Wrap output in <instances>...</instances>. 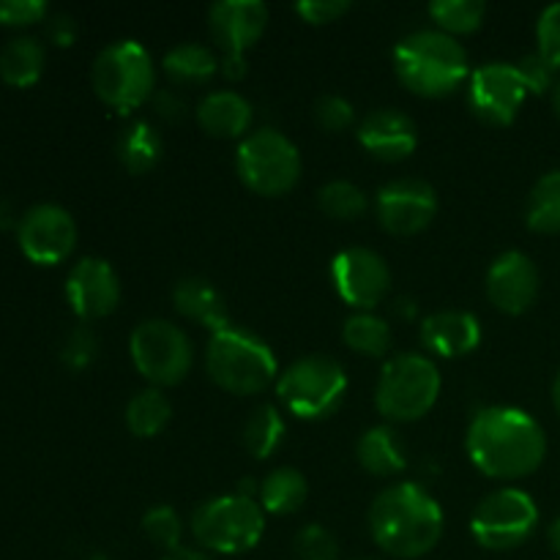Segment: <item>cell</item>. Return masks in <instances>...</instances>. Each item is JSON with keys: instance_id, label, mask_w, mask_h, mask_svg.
<instances>
[{"instance_id": "7bdbcfd3", "label": "cell", "mask_w": 560, "mask_h": 560, "mask_svg": "<svg viewBox=\"0 0 560 560\" xmlns=\"http://www.w3.org/2000/svg\"><path fill=\"white\" fill-rule=\"evenodd\" d=\"M153 107H156V113L167 120H180L186 115V102L175 91L153 93Z\"/></svg>"}, {"instance_id": "7402d4cb", "label": "cell", "mask_w": 560, "mask_h": 560, "mask_svg": "<svg viewBox=\"0 0 560 560\" xmlns=\"http://www.w3.org/2000/svg\"><path fill=\"white\" fill-rule=\"evenodd\" d=\"M173 304L184 317L211 328V334L219 331V328L230 326L224 295L202 277L180 279V282L173 288Z\"/></svg>"}, {"instance_id": "ba28073f", "label": "cell", "mask_w": 560, "mask_h": 560, "mask_svg": "<svg viewBox=\"0 0 560 560\" xmlns=\"http://www.w3.org/2000/svg\"><path fill=\"white\" fill-rule=\"evenodd\" d=\"M277 394L284 408L299 419H326L342 405L348 394V375L331 355H304L282 372Z\"/></svg>"}, {"instance_id": "4316f807", "label": "cell", "mask_w": 560, "mask_h": 560, "mask_svg": "<svg viewBox=\"0 0 560 560\" xmlns=\"http://www.w3.org/2000/svg\"><path fill=\"white\" fill-rule=\"evenodd\" d=\"M262 512L268 514H295L306 503L310 487L301 470L295 468H277L262 479L257 487Z\"/></svg>"}, {"instance_id": "836d02e7", "label": "cell", "mask_w": 560, "mask_h": 560, "mask_svg": "<svg viewBox=\"0 0 560 560\" xmlns=\"http://www.w3.org/2000/svg\"><path fill=\"white\" fill-rule=\"evenodd\" d=\"M142 530H145L148 539L156 547H162L164 552L180 550V539H184V523H180L178 512L170 506H156L151 512H145L142 517Z\"/></svg>"}, {"instance_id": "bcb514c9", "label": "cell", "mask_w": 560, "mask_h": 560, "mask_svg": "<svg viewBox=\"0 0 560 560\" xmlns=\"http://www.w3.org/2000/svg\"><path fill=\"white\" fill-rule=\"evenodd\" d=\"M547 536H550V545H552V550H556L558 556H560V517L556 520V523L550 525V534H547Z\"/></svg>"}, {"instance_id": "7c38bea8", "label": "cell", "mask_w": 560, "mask_h": 560, "mask_svg": "<svg viewBox=\"0 0 560 560\" xmlns=\"http://www.w3.org/2000/svg\"><path fill=\"white\" fill-rule=\"evenodd\" d=\"M268 25V5L260 0H222L208 9V27L222 49V74L241 80L246 74V52Z\"/></svg>"}, {"instance_id": "7dc6e473", "label": "cell", "mask_w": 560, "mask_h": 560, "mask_svg": "<svg viewBox=\"0 0 560 560\" xmlns=\"http://www.w3.org/2000/svg\"><path fill=\"white\" fill-rule=\"evenodd\" d=\"M552 405H556V410L560 413V372H558L556 383H552Z\"/></svg>"}, {"instance_id": "3957f363", "label": "cell", "mask_w": 560, "mask_h": 560, "mask_svg": "<svg viewBox=\"0 0 560 560\" xmlns=\"http://www.w3.org/2000/svg\"><path fill=\"white\" fill-rule=\"evenodd\" d=\"M394 69L408 91L427 98L448 96L470 77L463 44L435 27L405 36L394 49Z\"/></svg>"}, {"instance_id": "f35d334b", "label": "cell", "mask_w": 560, "mask_h": 560, "mask_svg": "<svg viewBox=\"0 0 560 560\" xmlns=\"http://www.w3.org/2000/svg\"><path fill=\"white\" fill-rule=\"evenodd\" d=\"M47 20L44 0H0V25L25 27Z\"/></svg>"}, {"instance_id": "4dcf8cb0", "label": "cell", "mask_w": 560, "mask_h": 560, "mask_svg": "<svg viewBox=\"0 0 560 560\" xmlns=\"http://www.w3.org/2000/svg\"><path fill=\"white\" fill-rule=\"evenodd\" d=\"M525 222L534 233H560V170L536 180L525 206Z\"/></svg>"}, {"instance_id": "6da1fadb", "label": "cell", "mask_w": 560, "mask_h": 560, "mask_svg": "<svg viewBox=\"0 0 560 560\" xmlns=\"http://www.w3.org/2000/svg\"><path fill=\"white\" fill-rule=\"evenodd\" d=\"M465 448L476 468L492 479H523L541 465L547 438L539 421L520 408H485L474 416Z\"/></svg>"}, {"instance_id": "ee69618b", "label": "cell", "mask_w": 560, "mask_h": 560, "mask_svg": "<svg viewBox=\"0 0 560 560\" xmlns=\"http://www.w3.org/2000/svg\"><path fill=\"white\" fill-rule=\"evenodd\" d=\"M162 560H213L208 552L202 550H191V547H180V550H173V552H164Z\"/></svg>"}, {"instance_id": "60d3db41", "label": "cell", "mask_w": 560, "mask_h": 560, "mask_svg": "<svg viewBox=\"0 0 560 560\" xmlns=\"http://www.w3.org/2000/svg\"><path fill=\"white\" fill-rule=\"evenodd\" d=\"M295 11L310 25H328V22H337L339 16L348 14L350 3L348 0H301V3H295Z\"/></svg>"}, {"instance_id": "f546056e", "label": "cell", "mask_w": 560, "mask_h": 560, "mask_svg": "<svg viewBox=\"0 0 560 560\" xmlns=\"http://www.w3.org/2000/svg\"><path fill=\"white\" fill-rule=\"evenodd\" d=\"M284 419L279 413L277 405H260V408L252 410V416L246 419L244 432H241V441L244 448L257 459H268L284 441Z\"/></svg>"}, {"instance_id": "603a6c76", "label": "cell", "mask_w": 560, "mask_h": 560, "mask_svg": "<svg viewBox=\"0 0 560 560\" xmlns=\"http://www.w3.org/2000/svg\"><path fill=\"white\" fill-rule=\"evenodd\" d=\"M355 457L359 465L372 476H399L408 468V454H405L402 438L392 427H372L355 443Z\"/></svg>"}, {"instance_id": "c3c4849f", "label": "cell", "mask_w": 560, "mask_h": 560, "mask_svg": "<svg viewBox=\"0 0 560 560\" xmlns=\"http://www.w3.org/2000/svg\"><path fill=\"white\" fill-rule=\"evenodd\" d=\"M552 109H556V115L560 118V82H556V88H552Z\"/></svg>"}, {"instance_id": "d6a6232c", "label": "cell", "mask_w": 560, "mask_h": 560, "mask_svg": "<svg viewBox=\"0 0 560 560\" xmlns=\"http://www.w3.org/2000/svg\"><path fill=\"white\" fill-rule=\"evenodd\" d=\"M317 202L323 211L339 222H353L366 211V195L353 180H331L317 191Z\"/></svg>"}, {"instance_id": "f1b7e54d", "label": "cell", "mask_w": 560, "mask_h": 560, "mask_svg": "<svg viewBox=\"0 0 560 560\" xmlns=\"http://www.w3.org/2000/svg\"><path fill=\"white\" fill-rule=\"evenodd\" d=\"M342 339L353 353L370 355V359H383L394 342L392 326L372 312L350 315L342 326Z\"/></svg>"}, {"instance_id": "d6986e66", "label": "cell", "mask_w": 560, "mask_h": 560, "mask_svg": "<svg viewBox=\"0 0 560 560\" xmlns=\"http://www.w3.org/2000/svg\"><path fill=\"white\" fill-rule=\"evenodd\" d=\"M359 142L381 162H402L416 151V124L399 109H375L359 126Z\"/></svg>"}, {"instance_id": "4fadbf2b", "label": "cell", "mask_w": 560, "mask_h": 560, "mask_svg": "<svg viewBox=\"0 0 560 560\" xmlns=\"http://www.w3.org/2000/svg\"><path fill=\"white\" fill-rule=\"evenodd\" d=\"M331 279L339 299L359 312H372L392 290V271L377 252L353 246L334 257Z\"/></svg>"}, {"instance_id": "83f0119b", "label": "cell", "mask_w": 560, "mask_h": 560, "mask_svg": "<svg viewBox=\"0 0 560 560\" xmlns=\"http://www.w3.org/2000/svg\"><path fill=\"white\" fill-rule=\"evenodd\" d=\"M173 419V402L162 388H145L126 405V427L135 438H156Z\"/></svg>"}, {"instance_id": "30bf717a", "label": "cell", "mask_w": 560, "mask_h": 560, "mask_svg": "<svg viewBox=\"0 0 560 560\" xmlns=\"http://www.w3.org/2000/svg\"><path fill=\"white\" fill-rule=\"evenodd\" d=\"M129 353L137 372L151 381L153 388L178 386L189 375L191 361H195V348L184 328L162 317L142 320L131 331Z\"/></svg>"}, {"instance_id": "484cf974", "label": "cell", "mask_w": 560, "mask_h": 560, "mask_svg": "<svg viewBox=\"0 0 560 560\" xmlns=\"http://www.w3.org/2000/svg\"><path fill=\"white\" fill-rule=\"evenodd\" d=\"M162 66L175 85H206L222 63L206 44H178L164 55Z\"/></svg>"}, {"instance_id": "8992f818", "label": "cell", "mask_w": 560, "mask_h": 560, "mask_svg": "<svg viewBox=\"0 0 560 560\" xmlns=\"http://www.w3.org/2000/svg\"><path fill=\"white\" fill-rule=\"evenodd\" d=\"M91 82L104 104L118 113H131L153 98L156 69L151 52L135 38L109 44L93 60Z\"/></svg>"}, {"instance_id": "e575fe53", "label": "cell", "mask_w": 560, "mask_h": 560, "mask_svg": "<svg viewBox=\"0 0 560 560\" xmlns=\"http://www.w3.org/2000/svg\"><path fill=\"white\" fill-rule=\"evenodd\" d=\"M293 550L299 560H337L339 556V545L334 534L317 523L306 525L295 534Z\"/></svg>"}, {"instance_id": "ac0fdd59", "label": "cell", "mask_w": 560, "mask_h": 560, "mask_svg": "<svg viewBox=\"0 0 560 560\" xmlns=\"http://www.w3.org/2000/svg\"><path fill=\"white\" fill-rule=\"evenodd\" d=\"M539 295V268L525 252H503L487 271V299L506 315H523Z\"/></svg>"}, {"instance_id": "7a4b0ae2", "label": "cell", "mask_w": 560, "mask_h": 560, "mask_svg": "<svg viewBox=\"0 0 560 560\" xmlns=\"http://www.w3.org/2000/svg\"><path fill=\"white\" fill-rule=\"evenodd\" d=\"M443 509L413 481L386 487L370 506V530L383 552L413 560L435 550L443 536Z\"/></svg>"}, {"instance_id": "277c9868", "label": "cell", "mask_w": 560, "mask_h": 560, "mask_svg": "<svg viewBox=\"0 0 560 560\" xmlns=\"http://www.w3.org/2000/svg\"><path fill=\"white\" fill-rule=\"evenodd\" d=\"M206 370L219 388L238 394V397H249L273 383L277 355L260 337L230 323L208 339Z\"/></svg>"}, {"instance_id": "e0dca14e", "label": "cell", "mask_w": 560, "mask_h": 560, "mask_svg": "<svg viewBox=\"0 0 560 560\" xmlns=\"http://www.w3.org/2000/svg\"><path fill=\"white\" fill-rule=\"evenodd\" d=\"M66 299L80 320H102L120 304V279L102 257H82L66 279Z\"/></svg>"}, {"instance_id": "44dd1931", "label": "cell", "mask_w": 560, "mask_h": 560, "mask_svg": "<svg viewBox=\"0 0 560 560\" xmlns=\"http://www.w3.org/2000/svg\"><path fill=\"white\" fill-rule=\"evenodd\" d=\"M255 113L252 104L235 91H213L197 104V124L206 135L219 140H244Z\"/></svg>"}, {"instance_id": "cb8c5ba5", "label": "cell", "mask_w": 560, "mask_h": 560, "mask_svg": "<svg viewBox=\"0 0 560 560\" xmlns=\"http://www.w3.org/2000/svg\"><path fill=\"white\" fill-rule=\"evenodd\" d=\"M115 151H118L120 164H124L129 173L142 175L148 170H153L159 164L164 153L162 135L153 129L148 120H131L129 126H124L115 142Z\"/></svg>"}, {"instance_id": "52a82bcc", "label": "cell", "mask_w": 560, "mask_h": 560, "mask_svg": "<svg viewBox=\"0 0 560 560\" xmlns=\"http://www.w3.org/2000/svg\"><path fill=\"white\" fill-rule=\"evenodd\" d=\"M266 514L249 495H219L191 514V536L197 545L219 556H238L262 539Z\"/></svg>"}, {"instance_id": "b9f144b4", "label": "cell", "mask_w": 560, "mask_h": 560, "mask_svg": "<svg viewBox=\"0 0 560 560\" xmlns=\"http://www.w3.org/2000/svg\"><path fill=\"white\" fill-rule=\"evenodd\" d=\"M47 36L55 47H71L77 42V22L71 14H52L47 20Z\"/></svg>"}, {"instance_id": "74e56055", "label": "cell", "mask_w": 560, "mask_h": 560, "mask_svg": "<svg viewBox=\"0 0 560 560\" xmlns=\"http://www.w3.org/2000/svg\"><path fill=\"white\" fill-rule=\"evenodd\" d=\"M355 113H353V104L348 102L345 96H337V93H331V96H323L317 98L315 104V120L320 129L326 131H342L348 129L350 124H353Z\"/></svg>"}, {"instance_id": "ffe728a7", "label": "cell", "mask_w": 560, "mask_h": 560, "mask_svg": "<svg viewBox=\"0 0 560 560\" xmlns=\"http://www.w3.org/2000/svg\"><path fill=\"white\" fill-rule=\"evenodd\" d=\"M421 345L443 359L468 355L481 345V323L463 310L435 312L421 323Z\"/></svg>"}, {"instance_id": "ab89813d", "label": "cell", "mask_w": 560, "mask_h": 560, "mask_svg": "<svg viewBox=\"0 0 560 560\" xmlns=\"http://www.w3.org/2000/svg\"><path fill=\"white\" fill-rule=\"evenodd\" d=\"M514 66H517V71H520V77H523L528 93H545V91H550V88H556V69H552V66L547 63L539 52L525 55V58Z\"/></svg>"}, {"instance_id": "2e32d148", "label": "cell", "mask_w": 560, "mask_h": 560, "mask_svg": "<svg viewBox=\"0 0 560 560\" xmlns=\"http://www.w3.org/2000/svg\"><path fill=\"white\" fill-rule=\"evenodd\" d=\"M375 211L386 233L405 238L421 233L435 219L438 195L427 180L399 178L377 191Z\"/></svg>"}, {"instance_id": "8d00e7d4", "label": "cell", "mask_w": 560, "mask_h": 560, "mask_svg": "<svg viewBox=\"0 0 560 560\" xmlns=\"http://www.w3.org/2000/svg\"><path fill=\"white\" fill-rule=\"evenodd\" d=\"M536 42H539V55L552 66L560 69V3L547 5L536 22Z\"/></svg>"}, {"instance_id": "d4e9b609", "label": "cell", "mask_w": 560, "mask_h": 560, "mask_svg": "<svg viewBox=\"0 0 560 560\" xmlns=\"http://www.w3.org/2000/svg\"><path fill=\"white\" fill-rule=\"evenodd\" d=\"M44 60H47V55H44V47L38 38H11L0 49V80L14 88L36 85L44 71Z\"/></svg>"}, {"instance_id": "8fae6325", "label": "cell", "mask_w": 560, "mask_h": 560, "mask_svg": "<svg viewBox=\"0 0 560 560\" xmlns=\"http://www.w3.org/2000/svg\"><path fill=\"white\" fill-rule=\"evenodd\" d=\"M539 523V509L528 492L503 487L476 506L470 534L487 550H514L530 539Z\"/></svg>"}, {"instance_id": "5b68a950", "label": "cell", "mask_w": 560, "mask_h": 560, "mask_svg": "<svg viewBox=\"0 0 560 560\" xmlns=\"http://www.w3.org/2000/svg\"><path fill=\"white\" fill-rule=\"evenodd\" d=\"M441 397V372L421 353H402L386 361L375 386V405L388 421H419Z\"/></svg>"}, {"instance_id": "5bb4252c", "label": "cell", "mask_w": 560, "mask_h": 560, "mask_svg": "<svg viewBox=\"0 0 560 560\" xmlns=\"http://www.w3.org/2000/svg\"><path fill=\"white\" fill-rule=\"evenodd\" d=\"M22 255L36 266H58L74 252L77 224L66 208L42 202L25 211L16 228Z\"/></svg>"}, {"instance_id": "9c48e42d", "label": "cell", "mask_w": 560, "mask_h": 560, "mask_svg": "<svg viewBox=\"0 0 560 560\" xmlns=\"http://www.w3.org/2000/svg\"><path fill=\"white\" fill-rule=\"evenodd\" d=\"M238 175L252 191L262 197L288 195L301 175V153L282 131L257 129L241 140Z\"/></svg>"}, {"instance_id": "9a60e30c", "label": "cell", "mask_w": 560, "mask_h": 560, "mask_svg": "<svg viewBox=\"0 0 560 560\" xmlns=\"http://www.w3.org/2000/svg\"><path fill=\"white\" fill-rule=\"evenodd\" d=\"M528 88L514 63H485L470 74L468 102L481 120L509 126L517 118Z\"/></svg>"}, {"instance_id": "1f68e13d", "label": "cell", "mask_w": 560, "mask_h": 560, "mask_svg": "<svg viewBox=\"0 0 560 560\" xmlns=\"http://www.w3.org/2000/svg\"><path fill=\"white\" fill-rule=\"evenodd\" d=\"M430 16L448 36L479 31L487 16V5L481 0H435L430 3Z\"/></svg>"}, {"instance_id": "d590c367", "label": "cell", "mask_w": 560, "mask_h": 560, "mask_svg": "<svg viewBox=\"0 0 560 560\" xmlns=\"http://www.w3.org/2000/svg\"><path fill=\"white\" fill-rule=\"evenodd\" d=\"M98 355V337L93 334L91 326H77L71 328L69 337L63 339V350H60V359L69 370L80 372L96 361Z\"/></svg>"}, {"instance_id": "f6af8a7d", "label": "cell", "mask_w": 560, "mask_h": 560, "mask_svg": "<svg viewBox=\"0 0 560 560\" xmlns=\"http://www.w3.org/2000/svg\"><path fill=\"white\" fill-rule=\"evenodd\" d=\"M11 224H14V211H11V206L5 197H0V230L11 228Z\"/></svg>"}]
</instances>
